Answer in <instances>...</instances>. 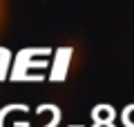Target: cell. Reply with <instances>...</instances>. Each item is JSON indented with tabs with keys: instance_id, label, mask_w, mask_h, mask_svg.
Here are the masks:
<instances>
[{
	"instance_id": "1",
	"label": "cell",
	"mask_w": 134,
	"mask_h": 127,
	"mask_svg": "<svg viewBox=\"0 0 134 127\" xmlns=\"http://www.w3.org/2000/svg\"><path fill=\"white\" fill-rule=\"evenodd\" d=\"M5 20H7V5L0 0V27L5 25Z\"/></svg>"
}]
</instances>
